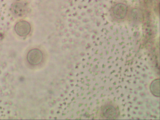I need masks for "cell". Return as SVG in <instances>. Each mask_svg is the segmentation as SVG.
I'll list each match as a JSON object with an SVG mask.
<instances>
[{
    "label": "cell",
    "mask_w": 160,
    "mask_h": 120,
    "mask_svg": "<svg viewBox=\"0 0 160 120\" xmlns=\"http://www.w3.org/2000/svg\"><path fill=\"white\" fill-rule=\"evenodd\" d=\"M15 31L20 36H25L28 35L31 32V25L27 21L24 20L18 21L15 24Z\"/></svg>",
    "instance_id": "1"
},
{
    "label": "cell",
    "mask_w": 160,
    "mask_h": 120,
    "mask_svg": "<svg viewBox=\"0 0 160 120\" xmlns=\"http://www.w3.org/2000/svg\"><path fill=\"white\" fill-rule=\"evenodd\" d=\"M43 59L42 52L40 50L35 48L31 50L27 55V60L31 65H36L41 62Z\"/></svg>",
    "instance_id": "2"
},
{
    "label": "cell",
    "mask_w": 160,
    "mask_h": 120,
    "mask_svg": "<svg viewBox=\"0 0 160 120\" xmlns=\"http://www.w3.org/2000/svg\"><path fill=\"white\" fill-rule=\"evenodd\" d=\"M103 114L106 118L109 119H115L117 118L116 110L111 106H108L104 108Z\"/></svg>",
    "instance_id": "3"
},
{
    "label": "cell",
    "mask_w": 160,
    "mask_h": 120,
    "mask_svg": "<svg viewBox=\"0 0 160 120\" xmlns=\"http://www.w3.org/2000/svg\"><path fill=\"white\" fill-rule=\"evenodd\" d=\"M151 91L152 93L156 96H159V80H156L151 84Z\"/></svg>",
    "instance_id": "4"
}]
</instances>
